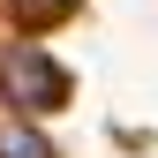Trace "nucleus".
<instances>
[{
	"label": "nucleus",
	"mask_w": 158,
	"mask_h": 158,
	"mask_svg": "<svg viewBox=\"0 0 158 158\" xmlns=\"http://www.w3.org/2000/svg\"><path fill=\"white\" fill-rule=\"evenodd\" d=\"M0 98L23 113V121L60 113L68 106V68L53 60V53H38V45H8L0 53Z\"/></svg>",
	"instance_id": "1"
},
{
	"label": "nucleus",
	"mask_w": 158,
	"mask_h": 158,
	"mask_svg": "<svg viewBox=\"0 0 158 158\" xmlns=\"http://www.w3.org/2000/svg\"><path fill=\"white\" fill-rule=\"evenodd\" d=\"M15 15H23V23H60V15L75 8V0H8Z\"/></svg>",
	"instance_id": "3"
},
{
	"label": "nucleus",
	"mask_w": 158,
	"mask_h": 158,
	"mask_svg": "<svg viewBox=\"0 0 158 158\" xmlns=\"http://www.w3.org/2000/svg\"><path fill=\"white\" fill-rule=\"evenodd\" d=\"M0 158H53V143L30 121H8V128H0Z\"/></svg>",
	"instance_id": "2"
}]
</instances>
